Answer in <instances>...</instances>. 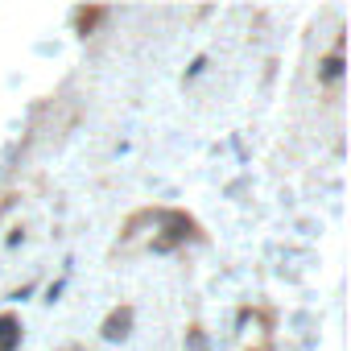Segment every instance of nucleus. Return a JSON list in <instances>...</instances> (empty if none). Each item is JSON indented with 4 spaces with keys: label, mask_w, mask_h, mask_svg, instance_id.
<instances>
[{
    "label": "nucleus",
    "mask_w": 351,
    "mask_h": 351,
    "mask_svg": "<svg viewBox=\"0 0 351 351\" xmlns=\"http://www.w3.org/2000/svg\"><path fill=\"white\" fill-rule=\"evenodd\" d=\"M128 322H132V314H128V310H120V314H112V318H108L104 335H108V339H120V335L128 330Z\"/></svg>",
    "instance_id": "1"
},
{
    "label": "nucleus",
    "mask_w": 351,
    "mask_h": 351,
    "mask_svg": "<svg viewBox=\"0 0 351 351\" xmlns=\"http://www.w3.org/2000/svg\"><path fill=\"white\" fill-rule=\"evenodd\" d=\"M13 343H17V326L9 318H0V351H9Z\"/></svg>",
    "instance_id": "2"
},
{
    "label": "nucleus",
    "mask_w": 351,
    "mask_h": 351,
    "mask_svg": "<svg viewBox=\"0 0 351 351\" xmlns=\"http://www.w3.org/2000/svg\"><path fill=\"white\" fill-rule=\"evenodd\" d=\"M339 75H343V58H339V54H330V58L322 62V79H339Z\"/></svg>",
    "instance_id": "3"
}]
</instances>
